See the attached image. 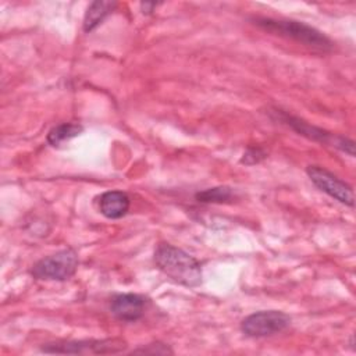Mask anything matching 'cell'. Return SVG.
I'll use <instances>...</instances> for the list:
<instances>
[{
	"label": "cell",
	"mask_w": 356,
	"mask_h": 356,
	"mask_svg": "<svg viewBox=\"0 0 356 356\" xmlns=\"http://www.w3.org/2000/svg\"><path fill=\"white\" fill-rule=\"evenodd\" d=\"M78 267V256L72 249H63L36 261L31 270L38 280L64 281L72 277Z\"/></svg>",
	"instance_id": "3957f363"
},
{
	"label": "cell",
	"mask_w": 356,
	"mask_h": 356,
	"mask_svg": "<svg viewBox=\"0 0 356 356\" xmlns=\"http://www.w3.org/2000/svg\"><path fill=\"white\" fill-rule=\"evenodd\" d=\"M115 6L117 3L114 1H93L85 13L83 31L90 32L95 29L114 10Z\"/></svg>",
	"instance_id": "30bf717a"
},
{
	"label": "cell",
	"mask_w": 356,
	"mask_h": 356,
	"mask_svg": "<svg viewBox=\"0 0 356 356\" xmlns=\"http://www.w3.org/2000/svg\"><path fill=\"white\" fill-rule=\"evenodd\" d=\"M157 267L172 281L185 286H197L202 282L199 261L185 250L168 243H161L154 252Z\"/></svg>",
	"instance_id": "6da1fadb"
},
{
	"label": "cell",
	"mask_w": 356,
	"mask_h": 356,
	"mask_svg": "<svg viewBox=\"0 0 356 356\" xmlns=\"http://www.w3.org/2000/svg\"><path fill=\"white\" fill-rule=\"evenodd\" d=\"M234 192L228 186H216L196 193V199L203 203H224L232 199Z\"/></svg>",
	"instance_id": "7c38bea8"
},
{
	"label": "cell",
	"mask_w": 356,
	"mask_h": 356,
	"mask_svg": "<svg viewBox=\"0 0 356 356\" xmlns=\"http://www.w3.org/2000/svg\"><path fill=\"white\" fill-rule=\"evenodd\" d=\"M281 118H282V121H285L289 127H292L300 135H305L309 139L318 140L321 143L334 146V147L348 153L349 156H355V143H353V140H350L348 138H343V136H339V135L325 132V131H323L317 127H313V125L305 122L303 120L291 117L288 114H281Z\"/></svg>",
	"instance_id": "8992f818"
},
{
	"label": "cell",
	"mask_w": 356,
	"mask_h": 356,
	"mask_svg": "<svg viewBox=\"0 0 356 356\" xmlns=\"http://www.w3.org/2000/svg\"><path fill=\"white\" fill-rule=\"evenodd\" d=\"M127 348L124 342L118 339H103V341H67L49 343L43 348L49 353H117Z\"/></svg>",
	"instance_id": "52a82bcc"
},
{
	"label": "cell",
	"mask_w": 356,
	"mask_h": 356,
	"mask_svg": "<svg viewBox=\"0 0 356 356\" xmlns=\"http://www.w3.org/2000/svg\"><path fill=\"white\" fill-rule=\"evenodd\" d=\"M146 299L136 293H120L110 302L111 313L121 321H136L143 316Z\"/></svg>",
	"instance_id": "ba28073f"
},
{
	"label": "cell",
	"mask_w": 356,
	"mask_h": 356,
	"mask_svg": "<svg viewBox=\"0 0 356 356\" xmlns=\"http://www.w3.org/2000/svg\"><path fill=\"white\" fill-rule=\"evenodd\" d=\"M152 346H153L152 349H150V346H147V348H143V349H136L135 352L136 353H161V355L172 353V350L168 346L163 345V343H152Z\"/></svg>",
	"instance_id": "5bb4252c"
},
{
	"label": "cell",
	"mask_w": 356,
	"mask_h": 356,
	"mask_svg": "<svg viewBox=\"0 0 356 356\" xmlns=\"http://www.w3.org/2000/svg\"><path fill=\"white\" fill-rule=\"evenodd\" d=\"M266 157V152L259 147H250L242 157V163L245 164H256L260 163Z\"/></svg>",
	"instance_id": "4fadbf2b"
},
{
	"label": "cell",
	"mask_w": 356,
	"mask_h": 356,
	"mask_svg": "<svg viewBox=\"0 0 356 356\" xmlns=\"http://www.w3.org/2000/svg\"><path fill=\"white\" fill-rule=\"evenodd\" d=\"M100 211L107 218H121L129 210V197L121 191H108L100 196Z\"/></svg>",
	"instance_id": "9c48e42d"
},
{
	"label": "cell",
	"mask_w": 356,
	"mask_h": 356,
	"mask_svg": "<svg viewBox=\"0 0 356 356\" xmlns=\"http://www.w3.org/2000/svg\"><path fill=\"white\" fill-rule=\"evenodd\" d=\"M291 323V317L278 310H263L248 316L241 330L248 337H267L284 331Z\"/></svg>",
	"instance_id": "277c9868"
},
{
	"label": "cell",
	"mask_w": 356,
	"mask_h": 356,
	"mask_svg": "<svg viewBox=\"0 0 356 356\" xmlns=\"http://www.w3.org/2000/svg\"><path fill=\"white\" fill-rule=\"evenodd\" d=\"M309 178L312 182L323 192L334 197L335 200L346 204V206H353L355 204V195L352 188L339 179L337 175L330 172L325 168H321L318 165H309L306 170Z\"/></svg>",
	"instance_id": "5b68a950"
},
{
	"label": "cell",
	"mask_w": 356,
	"mask_h": 356,
	"mask_svg": "<svg viewBox=\"0 0 356 356\" xmlns=\"http://www.w3.org/2000/svg\"><path fill=\"white\" fill-rule=\"evenodd\" d=\"M82 127L79 124H74V122H64V124H58L54 128H51L47 134V142L51 146H58L63 142H67L75 136H78L82 132Z\"/></svg>",
	"instance_id": "8fae6325"
},
{
	"label": "cell",
	"mask_w": 356,
	"mask_h": 356,
	"mask_svg": "<svg viewBox=\"0 0 356 356\" xmlns=\"http://www.w3.org/2000/svg\"><path fill=\"white\" fill-rule=\"evenodd\" d=\"M256 24L268 32H273L285 38H291L296 42H300L306 46H310L318 50H330L332 47L331 40L325 35H323L316 28L299 21L257 18Z\"/></svg>",
	"instance_id": "7a4b0ae2"
}]
</instances>
